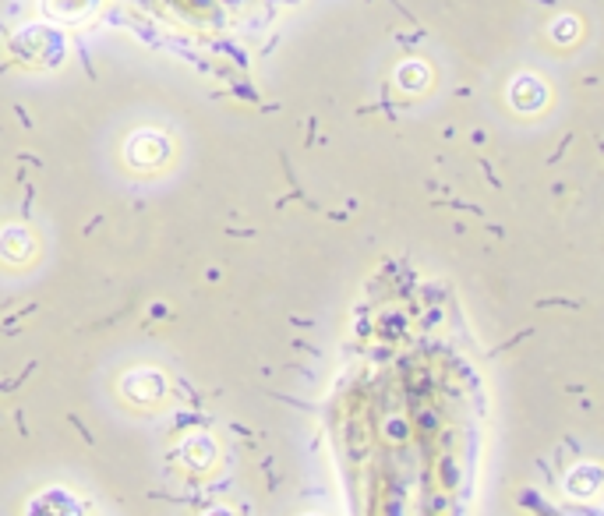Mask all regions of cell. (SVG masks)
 <instances>
[{"instance_id": "1", "label": "cell", "mask_w": 604, "mask_h": 516, "mask_svg": "<svg viewBox=\"0 0 604 516\" xmlns=\"http://www.w3.org/2000/svg\"><path fill=\"white\" fill-rule=\"evenodd\" d=\"M124 392L134 403H148V400H159L163 396V378L156 371H134L124 378Z\"/></svg>"}, {"instance_id": "2", "label": "cell", "mask_w": 604, "mask_h": 516, "mask_svg": "<svg viewBox=\"0 0 604 516\" xmlns=\"http://www.w3.org/2000/svg\"><path fill=\"white\" fill-rule=\"evenodd\" d=\"M28 516H78V502L67 492H46L28 506Z\"/></svg>"}, {"instance_id": "3", "label": "cell", "mask_w": 604, "mask_h": 516, "mask_svg": "<svg viewBox=\"0 0 604 516\" xmlns=\"http://www.w3.org/2000/svg\"><path fill=\"white\" fill-rule=\"evenodd\" d=\"M184 456L191 467H205V463H212V442L208 438H191V442L184 446Z\"/></svg>"}, {"instance_id": "4", "label": "cell", "mask_w": 604, "mask_h": 516, "mask_svg": "<svg viewBox=\"0 0 604 516\" xmlns=\"http://www.w3.org/2000/svg\"><path fill=\"white\" fill-rule=\"evenodd\" d=\"M205 516H230V513H223V509H216V513H205Z\"/></svg>"}]
</instances>
